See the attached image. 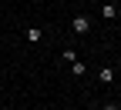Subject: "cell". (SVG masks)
<instances>
[{"mask_svg":"<svg viewBox=\"0 0 121 110\" xmlns=\"http://www.w3.org/2000/svg\"><path fill=\"white\" fill-rule=\"evenodd\" d=\"M71 27H74V34H87V30H91V20H87V17H74Z\"/></svg>","mask_w":121,"mask_h":110,"instance_id":"obj_1","label":"cell"},{"mask_svg":"<svg viewBox=\"0 0 121 110\" xmlns=\"http://www.w3.org/2000/svg\"><path fill=\"white\" fill-rule=\"evenodd\" d=\"M60 57H64L67 64H74V60H78V50H60Z\"/></svg>","mask_w":121,"mask_h":110,"instance_id":"obj_6","label":"cell"},{"mask_svg":"<svg viewBox=\"0 0 121 110\" xmlns=\"http://www.w3.org/2000/svg\"><path fill=\"white\" fill-rule=\"evenodd\" d=\"M44 40V30L40 27H27V43H40Z\"/></svg>","mask_w":121,"mask_h":110,"instance_id":"obj_2","label":"cell"},{"mask_svg":"<svg viewBox=\"0 0 121 110\" xmlns=\"http://www.w3.org/2000/svg\"><path fill=\"white\" fill-rule=\"evenodd\" d=\"M71 70H74V77H84V73H87V64H84V60H74Z\"/></svg>","mask_w":121,"mask_h":110,"instance_id":"obj_4","label":"cell"},{"mask_svg":"<svg viewBox=\"0 0 121 110\" xmlns=\"http://www.w3.org/2000/svg\"><path fill=\"white\" fill-rule=\"evenodd\" d=\"M4 110H13V107H4Z\"/></svg>","mask_w":121,"mask_h":110,"instance_id":"obj_8","label":"cell"},{"mask_svg":"<svg viewBox=\"0 0 121 110\" xmlns=\"http://www.w3.org/2000/svg\"><path fill=\"white\" fill-rule=\"evenodd\" d=\"M101 110H118V103H104V107H101Z\"/></svg>","mask_w":121,"mask_h":110,"instance_id":"obj_7","label":"cell"},{"mask_svg":"<svg viewBox=\"0 0 121 110\" xmlns=\"http://www.w3.org/2000/svg\"><path fill=\"white\" fill-rule=\"evenodd\" d=\"M101 17H104V20H114V17H118V7H114V4H101Z\"/></svg>","mask_w":121,"mask_h":110,"instance_id":"obj_3","label":"cell"},{"mask_svg":"<svg viewBox=\"0 0 121 110\" xmlns=\"http://www.w3.org/2000/svg\"><path fill=\"white\" fill-rule=\"evenodd\" d=\"M114 80V70L111 67H101V83H111Z\"/></svg>","mask_w":121,"mask_h":110,"instance_id":"obj_5","label":"cell"}]
</instances>
